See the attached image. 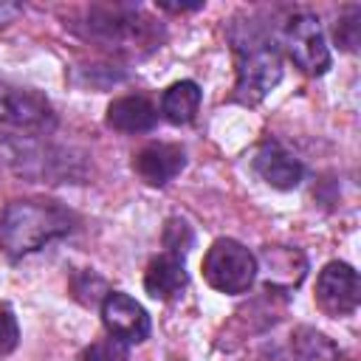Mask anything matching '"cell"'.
<instances>
[{
  "label": "cell",
  "mask_w": 361,
  "mask_h": 361,
  "mask_svg": "<svg viewBox=\"0 0 361 361\" xmlns=\"http://www.w3.org/2000/svg\"><path fill=\"white\" fill-rule=\"evenodd\" d=\"M76 214L56 200H11L0 214V248L8 257H25L45 243L73 231Z\"/></svg>",
  "instance_id": "cell-1"
},
{
  "label": "cell",
  "mask_w": 361,
  "mask_h": 361,
  "mask_svg": "<svg viewBox=\"0 0 361 361\" xmlns=\"http://www.w3.org/2000/svg\"><path fill=\"white\" fill-rule=\"evenodd\" d=\"M231 42L237 54V87L234 99L243 104H257L282 79L279 45L257 23H243L231 28Z\"/></svg>",
  "instance_id": "cell-2"
},
{
  "label": "cell",
  "mask_w": 361,
  "mask_h": 361,
  "mask_svg": "<svg viewBox=\"0 0 361 361\" xmlns=\"http://www.w3.org/2000/svg\"><path fill=\"white\" fill-rule=\"evenodd\" d=\"M257 276V257L237 240L220 237L203 257V279L220 293H245Z\"/></svg>",
  "instance_id": "cell-3"
},
{
  "label": "cell",
  "mask_w": 361,
  "mask_h": 361,
  "mask_svg": "<svg viewBox=\"0 0 361 361\" xmlns=\"http://www.w3.org/2000/svg\"><path fill=\"white\" fill-rule=\"evenodd\" d=\"M285 48H288V56L307 76H322L330 68V48H327L324 31L319 25V17H313V14H296L288 20Z\"/></svg>",
  "instance_id": "cell-4"
},
{
  "label": "cell",
  "mask_w": 361,
  "mask_h": 361,
  "mask_svg": "<svg viewBox=\"0 0 361 361\" xmlns=\"http://www.w3.org/2000/svg\"><path fill=\"white\" fill-rule=\"evenodd\" d=\"M316 302L327 316H350L361 302L358 271L347 262H327L316 279Z\"/></svg>",
  "instance_id": "cell-5"
},
{
  "label": "cell",
  "mask_w": 361,
  "mask_h": 361,
  "mask_svg": "<svg viewBox=\"0 0 361 361\" xmlns=\"http://www.w3.org/2000/svg\"><path fill=\"white\" fill-rule=\"evenodd\" d=\"M54 121V110L39 93L0 79V124L20 130H51Z\"/></svg>",
  "instance_id": "cell-6"
},
{
  "label": "cell",
  "mask_w": 361,
  "mask_h": 361,
  "mask_svg": "<svg viewBox=\"0 0 361 361\" xmlns=\"http://www.w3.org/2000/svg\"><path fill=\"white\" fill-rule=\"evenodd\" d=\"M102 322L113 338L124 344H138L149 336V313L127 293L110 290L102 302Z\"/></svg>",
  "instance_id": "cell-7"
},
{
  "label": "cell",
  "mask_w": 361,
  "mask_h": 361,
  "mask_svg": "<svg viewBox=\"0 0 361 361\" xmlns=\"http://www.w3.org/2000/svg\"><path fill=\"white\" fill-rule=\"evenodd\" d=\"M186 166V155L175 144H149L133 158V169L149 186H166Z\"/></svg>",
  "instance_id": "cell-8"
},
{
  "label": "cell",
  "mask_w": 361,
  "mask_h": 361,
  "mask_svg": "<svg viewBox=\"0 0 361 361\" xmlns=\"http://www.w3.org/2000/svg\"><path fill=\"white\" fill-rule=\"evenodd\" d=\"M254 172L274 189H296L305 175V166L279 144H265L254 155Z\"/></svg>",
  "instance_id": "cell-9"
},
{
  "label": "cell",
  "mask_w": 361,
  "mask_h": 361,
  "mask_svg": "<svg viewBox=\"0 0 361 361\" xmlns=\"http://www.w3.org/2000/svg\"><path fill=\"white\" fill-rule=\"evenodd\" d=\"M90 34L107 45H133V39H147V25L135 23V17L124 8H96L90 11Z\"/></svg>",
  "instance_id": "cell-10"
},
{
  "label": "cell",
  "mask_w": 361,
  "mask_h": 361,
  "mask_svg": "<svg viewBox=\"0 0 361 361\" xmlns=\"http://www.w3.org/2000/svg\"><path fill=\"white\" fill-rule=\"evenodd\" d=\"M158 121V110L144 96H121L107 107V124L121 133H149Z\"/></svg>",
  "instance_id": "cell-11"
},
{
  "label": "cell",
  "mask_w": 361,
  "mask_h": 361,
  "mask_svg": "<svg viewBox=\"0 0 361 361\" xmlns=\"http://www.w3.org/2000/svg\"><path fill=\"white\" fill-rule=\"evenodd\" d=\"M186 282H189V276H186L183 259L175 257V254H164V257L152 259L149 268H147V274H144V288L155 299H172V296H178L186 288Z\"/></svg>",
  "instance_id": "cell-12"
},
{
  "label": "cell",
  "mask_w": 361,
  "mask_h": 361,
  "mask_svg": "<svg viewBox=\"0 0 361 361\" xmlns=\"http://www.w3.org/2000/svg\"><path fill=\"white\" fill-rule=\"evenodd\" d=\"M197 107H200V87L189 79L169 85L161 99V113L169 124H189L195 118Z\"/></svg>",
  "instance_id": "cell-13"
},
{
  "label": "cell",
  "mask_w": 361,
  "mask_h": 361,
  "mask_svg": "<svg viewBox=\"0 0 361 361\" xmlns=\"http://www.w3.org/2000/svg\"><path fill=\"white\" fill-rule=\"evenodd\" d=\"M293 358L296 361H341L338 347L313 327H299L293 333Z\"/></svg>",
  "instance_id": "cell-14"
},
{
  "label": "cell",
  "mask_w": 361,
  "mask_h": 361,
  "mask_svg": "<svg viewBox=\"0 0 361 361\" xmlns=\"http://www.w3.org/2000/svg\"><path fill=\"white\" fill-rule=\"evenodd\" d=\"M82 361H127V344L118 341V338H104V341H96L85 350V358Z\"/></svg>",
  "instance_id": "cell-15"
},
{
  "label": "cell",
  "mask_w": 361,
  "mask_h": 361,
  "mask_svg": "<svg viewBox=\"0 0 361 361\" xmlns=\"http://www.w3.org/2000/svg\"><path fill=\"white\" fill-rule=\"evenodd\" d=\"M164 240H166L169 254H175V257L183 259L186 248L192 245V231H189V226H186L183 220H169V223H166V234H164Z\"/></svg>",
  "instance_id": "cell-16"
},
{
  "label": "cell",
  "mask_w": 361,
  "mask_h": 361,
  "mask_svg": "<svg viewBox=\"0 0 361 361\" xmlns=\"http://www.w3.org/2000/svg\"><path fill=\"white\" fill-rule=\"evenodd\" d=\"M20 341V327H17V319L11 313V307L0 305V358L8 355Z\"/></svg>",
  "instance_id": "cell-17"
},
{
  "label": "cell",
  "mask_w": 361,
  "mask_h": 361,
  "mask_svg": "<svg viewBox=\"0 0 361 361\" xmlns=\"http://www.w3.org/2000/svg\"><path fill=\"white\" fill-rule=\"evenodd\" d=\"M347 20H341L338 25H336V39L347 48V51H355V45H358V6H353V8H347Z\"/></svg>",
  "instance_id": "cell-18"
}]
</instances>
